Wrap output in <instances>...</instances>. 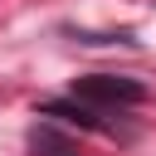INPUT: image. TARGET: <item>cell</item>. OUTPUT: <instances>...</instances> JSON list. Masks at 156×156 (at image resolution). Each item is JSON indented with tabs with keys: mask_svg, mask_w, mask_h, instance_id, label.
<instances>
[{
	"mask_svg": "<svg viewBox=\"0 0 156 156\" xmlns=\"http://www.w3.org/2000/svg\"><path fill=\"white\" fill-rule=\"evenodd\" d=\"M73 102H88V112L107 117V112H127V107L146 102V88L122 73H88L73 83Z\"/></svg>",
	"mask_w": 156,
	"mask_h": 156,
	"instance_id": "6da1fadb",
	"label": "cell"
},
{
	"mask_svg": "<svg viewBox=\"0 0 156 156\" xmlns=\"http://www.w3.org/2000/svg\"><path fill=\"white\" fill-rule=\"evenodd\" d=\"M29 151H34V156H78V141L63 136V132H54L49 122H39V127L29 132Z\"/></svg>",
	"mask_w": 156,
	"mask_h": 156,
	"instance_id": "7a4b0ae2",
	"label": "cell"
}]
</instances>
